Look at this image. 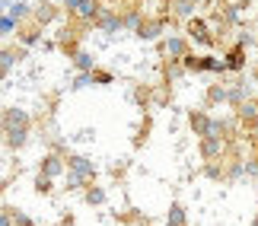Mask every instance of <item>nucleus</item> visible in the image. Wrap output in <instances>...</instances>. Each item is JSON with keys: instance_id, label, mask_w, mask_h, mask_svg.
Returning a JSON list of instances; mask_svg holds the SVG:
<instances>
[{"instance_id": "obj_30", "label": "nucleus", "mask_w": 258, "mask_h": 226, "mask_svg": "<svg viewBox=\"0 0 258 226\" xmlns=\"http://www.w3.org/2000/svg\"><path fill=\"white\" fill-rule=\"evenodd\" d=\"M67 188H71V191H77V188H83V179H77L74 172H67Z\"/></svg>"}, {"instance_id": "obj_9", "label": "nucleus", "mask_w": 258, "mask_h": 226, "mask_svg": "<svg viewBox=\"0 0 258 226\" xmlns=\"http://www.w3.org/2000/svg\"><path fill=\"white\" fill-rule=\"evenodd\" d=\"M74 67H77L80 73H93V70H96V57L89 54V51H77V54H74Z\"/></svg>"}, {"instance_id": "obj_23", "label": "nucleus", "mask_w": 258, "mask_h": 226, "mask_svg": "<svg viewBox=\"0 0 258 226\" xmlns=\"http://www.w3.org/2000/svg\"><path fill=\"white\" fill-rule=\"evenodd\" d=\"M51 188H54L51 179H45V175H35V191H38V194H48Z\"/></svg>"}, {"instance_id": "obj_27", "label": "nucleus", "mask_w": 258, "mask_h": 226, "mask_svg": "<svg viewBox=\"0 0 258 226\" xmlns=\"http://www.w3.org/2000/svg\"><path fill=\"white\" fill-rule=\"evenodd\" d=\"M35 19H38V23H51V19H54V10H51V7L35 10Z\"/></svg>"}, {"instance_id": "obj_7", "label": "nucleus", "mask_w": 258, "mask_h": 226, "mask_svg": "<svg viewBox=\"0 0 258 226\" xmlns=\"http://www.w3.org/2000/svg\"><path fill=\"white\" fill-rule=\"evenodd\" d=\"M223 153V140L220 137H204L201 140V156L204 160H214V156H220Z\"/></svg>"}, {"instance_id": "obj_21", "label": "nucleus", "mask_w": 258, "mask_h": 226, "mask_svg": "<svg viewBox=\"0 0 258 226\" xmlns=\"http://www.w3.org/2000/svg\"><path fill=\"white\" fill-rule=\"evenodd\" d=\"M16 26H19V23H16V19H10L7 13L0 16V35H13V32H16Z\"/></svg>"}, {"instance_id": "obj_14", "label": "nucleus", "mask_w": 258, "mask_h": 226, "mask_svg": "<svg viewBox=\"0 0 258 226\" xmlns=\"http://www.w3.org/2000/svg\"><path fill=\"white\" fill-rule=\"evenodd\" d=\"M172 10H175V16H182V19H195V4L191 0H175Z\"/></svg>"}, {"instance_id": "obj_3", "label": "nucleus", "mask_w": 258, "mask_h": 226, "mask_svg": "<svg viewBox=\"0 0 258 226\" xmlns=\"http://www.w3.org/2000/svg\"><path fill=\"white\" fill-rule=\"evenodd\" d=\"M61 172H64V160H61V156H54V153H48L45 160H42V169H38V175H45V179L54 182Z\"/></svg>"}, {"instance_id": "obj_37", "label": "nucleus", "mask_w": 258, "mask_h": 226, "mask_svg": "<svg viewBox=\"0 0 258 226\" xmlns=\"http://www.w3.org/2000/svg\"><path fill=\"white\" fill-rule=\"evenodd\" d=\"M7 7H10V0H0V16L7 13Z\"/></svg>"}, {"instance_id": "obj_36", "label": "nucleus", "mask_w": 258, "mask_h": 226, "mask_svg": "<svg viewBox=\"0 0 258 226\" xmlns=\"http://www.w3.org/2000/svg\"><path fill=\"white\" fill-rule=\"evenodd\" d=\"M230 179L236 182V179H242V166H233V172H230Z\"/></svg>"}, {"instance_id": "obj_22", "label": "nucleus", "mask_w": 258, "mask_h": 226, "mask_svg": "<svg viewBox=\"0 0 258 226\" xmlns=\"http://www.w3.org/2000/svg\"><path fill=\"white\" fill-rule=\"evenodd\" d=\"M10 220H13V226H35V223L29 220L23 210H10Z\"/></svg>"}, {"instance_id": "obj_1", "label": "nucleus", "mask_w": 258, "mask_h": 226, "mask_svg": "<svg viewBox=\"0 0 258 226\" xmlns=\"http://www.w3.org/2000/svg\"><path fill=\"white\" fill-rule=\"evenodd\" d=\"M0 127H4V140L10 150H23L29 140V127H32V118L26 109H4L0 118Z\"/></svg>"}, {"instance_id": "obj_19", "label": "nucleus", "mask_w": 258, "mask_h": 226, "mask_svg": "<svg viewBox=\"0 0 258 226\" xmlns=\"http://www.w3.org/2000/svg\"><path fill=\"white\" fill-rule=\"evenodd\" d=\"M239 115H242V121H255V118H258V105L255 102H242L239 105Z\"/></svg>"}, {"instance_id": "obj_31", "label": "nucleus", "mask_w": 258, "mask_h": 226, "mask_svg": "<svg viewBox=\"0 0 258 226\" xmlns=\"http://www.w3.org/2000/svg\"><path fill=\"white\" fill-rule=\"evenodd\" d=\"M121 26H131L134 32H137V26H141V13H131V16H127V19H124Z\"/></svg>"}, {"instance_id": "obj_29", "label": "nucleus", "mask_w": 258, "mask_h": 226, "mask_svg": "<svg viewBox=\"0 0 258 226\" xmlns=\"http://www.w3.org/2000/svg\"><path fill=\"white\" fill-rule=\"evenodd\" d=\"M211 102H226V90H223V86H214V90H211Z\"/></svg>"}, {"instance_id": "obj_8", "label": "nucleus", "mask_w": 258, "mask_h": 226, "mask_svg": "<svg viewBox=\"0 0 258 226\" xmlns=\"http://www.w3.org/2000/svg\"><path fill=\"white\" fill-rule=\"evenodd\" d=\"M223 64H226V70H242V67H245V48H242V45H236L233 51L226 54V61H223Z\"/></svg>"}, {"instance_id": "obj_39", "label": "nucleus", "mask_w": 258, "mask_h": 226, "mask_svg": "<svg viewBox=\"0 0 258 226\" xmlns=\"http://www.w3.org/2000/svg\"><path fill=\"white\" fill-rule=\"evenodd\" d=\"M0 118H4V109H0Z\"/></svg>"}, {"instance_id": "obj_32", "label": "nucleus", "mask_w": 258, "mask_h": 226, "mask_svg": "<svg viewBox=\"0 0 258 226\" xmlns=\"http://www.w3.org/2000/svg\"><path fill=\"white\" fill-rule=\"evenodd\" d=\"M182 64H185V70H198V57H191V54H185Z\"/></svg>"}, {"instance_id": "obj_16", "label": "nucleus", "mask_w": 258, "mask_h": 226, "mask_svg": "<svg viewBox=\"0 0 258 226\" xmlns=\"http://www.w3.org/2000/svg\"><path fill=\"white\" fill-rule=\"evenodd\" d=\"M166 226H185V207L182 204H172L169 207V223Z\"/></svg>"}, {"instance_id": "obj_13", "label": "nucleus", "mask_w": 258, "mask_h": 226, "mask_svg": "<svg viewBox=\"0 0 258 226\" xmlns=\"http://www.w3.org/2000/svg\"><path fill=\"white\" fill-rule=\"evenodd\" d=\"M163 32V23H153V26H137V38H144V42H153V38L156 35H160Z\"/></svg>"}, {"instance_id": "obj_33", "label": "nucleus", "mask_w": 258, "mask_h": 226, "mask_svg": "<svg viewBox=\"0 0 258 226\" xmlns=\"http://www.w3.org/2000/svg\"><path fill=\"white\" fill-rule=\"evenodd\" d=\"M242 172H249V175H258V163H245V166H242Z\"/></svg>"}, {"instance_id": "obj_17", "label": "nucleus", "mask_w": 258, "mask_h": 226, "mask_svg": "<svg viewBox=\"0 0 258 226\" xmlns=\"http://www.w3.org/2000/svg\"><path fill=\"white\" fill-rule=\"evenodd\" d=\"M96 13H99V4H96V0H83V7L77 10V16H80V19H96Z\"/></svg>"}, {"instance_id": "obj_12", "label": "nucleus", "mask_w": 258, "mask_h": 226, "mask_svg": "<svg viewBox=\"0 0 258 226\" xmlns=\"http://www.w3.org/2000/svg\"><path fill=\"white\" fill-rule=\"evenodd\" d=\"M223 134H226V121H223V118H207L204 137H220V140H223Z\"/></svg>"}, {"instance_id": "obj_18", "label": "nucleus", "mask_w": 258, "mask_h": 226, "mask_svg": "<svg viewBox=\"0 0 258 226\" xmlns=\"http://www.w3.org/2000/svg\"><path fill=\"white\" fill-rule=\"evenodd\" d=\"M188 121H191L195 134H201V137H204V131H207V115H201V112H191V118H188Z\"/></svg>"}, {"instance_id": "obj_4", "label": "nucleus", "mask_w": 258, "mask_h": 226, "mask_svg": "<svg viewBox=\"0 0 258 226\" xmlns=\"http://www.w3.org/2000/svg\"><path fill=\"white\" fill-rule=\"evenodd\" d=\"M96 26L102 29V32L112 35V32H118V29H121V19H118L112 10H102V13H96Z\"/></svg>"}, {"instance_id": "obj_6", "label": "nucleus", "mask_w": 258, "mask_h": 226, "mask_svg": "<svg viewBox=\"0 0 258 226\" xmlns=\"http://www.w3.org/2000/svg\"><path fill=\"white\" fill-rule=\"evenodd\" d=\"M188 32H191V38H195V42H201V45H211V42H214L211 32H207V23H204V19H191Z\"/></svg>"}, {"instance_id": "obj_11", "label": "nucleus", "mask_w": 258, "mask_h": 226, "mask_svg": "<svg viewBox=\"0 0 258 226\" xmlns=\"http://www.w3.org/2000/svg\"><path fill=\"white\" fill-rule=\"evenodd\" d=\"M7 16H10V19H16V23H19V19L32 16V7H29V4H23V0H16V4H10V7H7Z\"/></svg>"}, {"instance_id": "obj_35", "label": "nucleus", "mask_w": 258, "mask_h": 226, "mask_svg": "<svg viewBox=\"0 0 258 226\" xmlns=\"http://www.w3.org/2000/svg\"><path fill=\"white\" fill-rule=\"evenodd\" d=\"M0 226H13V220H10L7 210H0Z\"/></svg>"}, {"instance_id": "obj_24", "label": "nucleus", "mask_w": 258, "mask_h": 226, "mask_svg": "<svg viewBox=\"0 0 258 226\" xmlns=\"http://www.w3.org/2000/svg\"><path fill=\"white\" fill-rule=\"evenodd\" d=\"M42 42V32H38V29H32V32H23V45L26 48H32V45H38Z\"/></svg>"}, {"instance_id": "obj_34", "label": "nucleus", "mask_w": 258, "mask_h": 226, "mask_svg": "<svg viewBox=\"0 0 258 226\" xmlns=\"http://www.w3.org/2000/svg\"><path fill=\"white\" fill-rule=\"evenodd\" d=\"M80 7H83V0H67V10H71V13H77Z\"/></svg>"}, {"instance_id": "obj_26", "label": "nucleus", "mask_w": 258, "mask_h": 226, "mask_svg": "<svg viewBox=\"0 0 258 226\" xmlns=\"http://www.w3.org/2000/svg\"><path fill=\"white\" fill-rule=\"evenodd\" d=\"M89 77H93V83H99V86H108V83H112V73H105V70H93Z\"/></svg>"}, {"instance_id": "obj_28", "label": "nucleus", "mask_w": 258, "mask_h": 226, "mask_svg": "<svg viewBox=\"0 0 258 226\" xmlns=\"http://www.w3.org/2000/svg\"><path fill=\"white\" fill-rule=\"evenodd\" d=\"M226 19H230V23H239V19H242V7L233 4L230 10H226Z\"/></svg>"}, {"instance_id": "obj_2", "label": "nucleus", "mask_w": 258, "mask_h": 226, "mask_svg": "<svg viewBox=\"0 0 258 226\" xmlns=\"http://www.w3.org/2000/svg\"><path fill=\"white\" fill-rule=\"evenodd\" d=\"M67 169H71L77 179H83V182L96 179V163L86 160V156H71V160H67Z\"/></svg>"}, {"instance_id": "obj_15", "label": "nucleus", "mask_w": 258, "mask_h": 226, "mask_svg": "<svg viewBox=\"0 0 258 226\" xmlns=\"http://www.w3.org/2000/svg\"><path fill=\"white\" fill-rule=\"evenodd\" d=\"M166 54H172V57H185V54H188V45L182 42V38H169V42H166Z\"/></svg>"}, {"instance_id": "obj_10", "label": "nucleus", "mask_w": 258, "mask_h": 226, "mask_svg": "<svg viewBox=\"0 0 258 226\" xmlns=\"http://www.w3.org/2000/svg\"><path fill=\"white\" fill-rule=\"evenodd\" d=\"M198 70H207V73H226V64L220 57H198Z\"/></svg>"}, {"instance_id": "obj_20", "label": "nucleus", "mask_w": 258, "mask_h": 226, "mask_svg": "<svg viewBox=\"0 0 258 226\" xmlns=\"http://www.w3.org/2000/svg\"><path fill=\"white\" fill-rule=\"evenodd\" d=\"M86 204H105V191L102 188H86Z\"/></svg>"}, {"instance_id": "obj_38", "label": "nucleus", "mask_w": 258, "mask_h": 226, "mask_svg": "<svg viewBox=\"0 0 258 226\" xmlns=\"http://www.w3.org/2000/svg\"><path fill=\"white\" fill-rule=\"evenodd\" d=\"M191 4H195V7H207V4H211V0H191Z\"/></svg>"}, {"instance_id": "obj_25", "label": "nucleus", "mask_w": 258, "mask_h": 226, "mask_svg": "<svg viewBox=\"0 0 258 226\" xmlns=\"http://www.w3.org/2000/svg\"><path fill=\"white\" fill-rule=\"evenodd\" d=\"M86 86H93V77H89V73H80V77L71 83V90H86Z\"/></svg>"}, {"instance_id": "obj_5", "label": "nucleus", "mask_w": 258, "mask_h": 226, "mask_svg": "<svg viewBox=\"0 0 258 226\" xmlns=\"http://www.w3.org/2000/svg\"><path fill=\"white\" fill-rule=\"evenodd\" d=\"M23 57H26V51H7L4 48V51H0V80H4V77L13 70V64L23 61Z\"/></svg>"}]
</instances>
